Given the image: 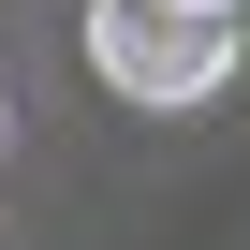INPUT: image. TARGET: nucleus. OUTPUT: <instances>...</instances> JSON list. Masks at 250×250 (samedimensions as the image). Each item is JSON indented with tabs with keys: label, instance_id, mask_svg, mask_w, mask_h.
<instances>
[{
	"label": "nucleus",
	"instance_id": "obj_2",
	"mask_svg": "<svg viewBox=\"0 0 250 250\" xmlns=\"http://www.w3.org/2000/svg\"><path fill=\"white\" fill-rule=\"evenodd\" d=\"M177 15H235V0H177Z\"/></svg>",
	"mask_w": 250,
	"mask_h": 250
},
{
	"label": "nucleus",
	"instance_id": "obj_1",
	"mask_svg": "<svg viewBox=\"0 0 250 250\" xmlns=\"http://www.w3.org/2000/svg\"><path fill=\"white\" fill-rule=\"evenodd\" d=\"M88 74L118 103H206L235 74V15H177V0H88Z\"/></svg>",
	"mask_w": 250,
	"mask_h": 250
}]
</instances>
